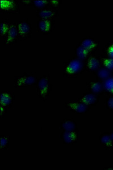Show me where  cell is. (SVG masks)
Wrapping results in <instances>:
<instances>
[{"instance_id": "1", "label": "cell", "mask_w": 113, "mask_h": 170, "mask_svg": "<svg viewBox=\"0 0 113 170\" xmlns=\"http://www.w3.org/2000/svg\"><path fill=\"white\" fill-rule=\"evenodd\" d=\"M81 68V62L79 60H74L71 61L69 65H68L66 71L68 73H75L79 72Z\"/></svg>"}, {"instance_id": "2", "label": "cell", "mask_w": 113, "mask_h": 170, "mask_svg": "<svg viewBox=\"0 0 113 170\" xmlns=\"http://www.w3.org/2000/svg\"><path fill=\"white\" fill-rule=\"evenodd\" d=\"M38 86L40 94L42 96L45 97L49 90V83L47 79L42 78L39 82Z\"/></svg>"}, {"instance_id": "3", "label": "cell", "mask_w": 113, "mask_h": 170, "mask_svg": "<svg viewBox=\"0 0 113 170\" xmlns=\"http://www.w3.org/2000/svg\"><path fill=\"white\" fill-rule=\"evenodd\" d=\"M35 82V78L33 76H28V77H21L16 82V85L18 86H26L30 85H31Z\"/></svg>"}, {"instance_id": "4", "label": "cell", "mask_w": 113, "mask_h": 170, "mask_svg": "<svg viewBox=\"0 0 113 170\" xmlns=\"http://www.w3.org/2000/svg\"><path fill=\"white\" fill-rule=\"evenodd\" d=\"M69 107L74 111L79 113L85 112L87 109V106L84 103H72L69 104Z\"/></svg>"}, {"instance_id": "5", "label": "cell", "mask_w": 113, "mask_h": 170, "mask_svg": "<svg viewBox=\"0 0 113 170\" xmlns=\"http://www.w3.org/2000/svg\"><path fill=\"white\" fill-rule=\"evenodd\" d=\"M64 140L67 143H71L76 140V135L72 131H66L64 133Z\"/></svg>"}, {"instance_id": "6", "label": "cell", "mask_w": 113, "mask_h": 170, "mask_svg": "<svg viewBox=\"0 0 113 170\" xmlns=\"http://www.w3.org/2000/svg\"><path fill=\"white\" fill-rule=\"evenodd\" d=\"M96 96L92 94L85 95L82 98V102L86 105L92 104L96 102Z\"/></svg>"}, {"instance_id": "7", "label": "cell", "mask_w": 113, "mask_h": 170, "mask_svg": "<svg viewBox=\"0 0 113 170\" xmlns=\"http://www.w3.org/2000/svg\"><path fill=\"white\" fill-rule=\"evenodd\" d=\"M96 43L90 39L85 40L82 43V47L87 50H92L96 47Z\"/></svg>"}, {"instance_id": "8", "label": "cell", "mask_w": 113, "mask_h": 170, "mask_svg": "<svg viewBox=\"0 0 113 170\" xmlns=\"http://www.w3.org/2000/svg\"><path fill=\"white\" fill-rule=\"evenodd\" d=\"M17 36V30L16 28L14 27V26H12L10 28H9V34H8V36L7 39V43H9L12 41H13L15 39V38Z\"/></svg>"}, {"instance_id": "9", "label": "cell", "mask_w": 113, "mask_h": 170, "mask_svg": "<svg viewBox=\"0 0 113 170\" xmlns=\"http://www.w3.org/2000/svg\"><path fill=\"white\" fill-rule=\"evenodd\" d=\"M99 66V62L94 57L91 58L88 61V67L91 70H96L98 68Z\"/></svg>"}, {"instance_id": "10", "label": "cell", "mask_w": 113, "mask_h": 170, "mask_svg": "<svg viewBox=\"0 0 113 170\" xmlns=\"http://www.w3.org/2000/svg\"><path fill=\"white\" fill-rule=\"evenodd\" d=\"M39 26L40 28V30L44 32L48 31L51 26L50 22L48 20H43L39 22Z\"/></svg>"}, {"instance_id": "11", "label": "cell", "mask_w": 113, "mask_h": 170, "mask_svg": "<svg viewBox=\"0 0 113 170\" xmlns=\"http://www.w3.org/2000/svg\"><path fill=\"white\" fill-rule=\"evenodd\" d=\"M18 31H19V33L21 35H26L28 33L29 31V26L25 22L20 23L18 27Z\"/></svg>"}, {"instance_id": "12", "label": "cell", "mask_w": 113, "mask_h": 170, "mask_svg": "<svg viewBox=\"0 0 113 170\" xmlns=\"http://www.w3.org/2000/svg\"><path fill=\"white\" fill-rule=\"evenodd\" d=\"M14 2L12 1H6V0H1L0 1V6L1 8L3 9H9L13 7Z\"/></svg>"}, {"instance_id": "13", "label": "cell", "mask_w": 113, "mask_h": 170, "mask_svg": "<svg viewBox=\"0 0 113 170\" xmlns=\"http://www.w3.org/2000/svg\"><path fill=\"white\" fill-rule=\"evenodd\" d=\"M77 54L78 57L80 59H84L87 57V50L82 47V46H81L80 47L78 48L77 50Z\"/></svg>"}, {"instance_id": "14", "label": "cell", "mask_w": 113, "mask_h": 170, "mask_svg": "<svg viewBox=\"0 0 113 170\" xmlns=\"http://www.w3.org/2000/svg\"><path fill=\"white\" fill-rule=\"evenodd\" d=\"M11 98L7 94H2L1 95V103L2 105L7 106L10 103Z\"/></svg>"}, {"instance_id": "15", "label": "cell", "mask_w": 113, "mask_h": 170, "mask_svg": "<svg viewBox=\"0 0 113 170\" xmlns=\"http://www.w3.org/2000/svg\"><path fill=\"white\" fill-rule=\"evenodd\" d=\"M62 127L63 129H65L66 131H72L73 129H74V125L73 122H70V121H67L64 122L62 125Z\"/></svg>"}, {"instance_id": "16", "label": "cell", "mask_w": 113, "mask_h": 170, "mask_svg": "<svg viewBox=\"0 0 113 170\" xmlns=\"http://www.w3.org/2000/svg\"><path fill=\"white\" fill-rule=\"evenodd\" d=\"M105 88L107 91L113 93V78H110L106 81Z\"/></svg>"}, {"instance_id": "17", "label": "cell", "mask_w": 113, "mask_h": 170, "mask_svg": "<svg viewBox=\"0 0 113 170\" xmlns=\"http://www.w3.org/2000/svg\"><path fill=\"white\" fill-rule=\"evenodd\" d=\"M39 15L42 18L47 19L52 17L53 16V13L51 10H43L40 12Z\"/></svg>"}, {"instance_id": "18", "label": "cell", "mask_w": 113, "mask_h": 170, "mask_svg": "<svg viewBox=\"0 0 113 170\" xmlns=\"http://www.w3.org/2000/svg\"><path fill=\"white\" fill-rule=\"evenodd\" d=\"M98 75H99L100 78L104 79V78H106L109 76L110 72L107 69H102L98 72Z\"/></svg>"}, {"instance_id": "19", "label": "cell", "mask_w": 113, "mask_h": 170, "mask_svg": "<svg viewBox=\"0 0 113 170\" xmlns=\"http://www.w3.org/2000/svg\"><path fill=\"white\" fill-rule=\"evenodd\" d=\"M92 89L94 93H99L102 90V85L98 82L94 83L92 85Z\"/></svg>"}, {"instance_id": "20", "label": "cell", "mask_w": 113, "mask_h": 170, "mask_svg": "<svg viewBox=\"0 0 113 170\" xmlns=\"http://www.w3.org/2000/svg\"><path fill=\"white\" fill-rule=\"evenodd\" d=\"M102 142L103 143L105 144L108 146H112V142L111 138L108 136H104L102 138Z\"/></svg>"}, {"instance_id": "21", "label": "cell", "mask_w": 113, "mask_h": 170, "mask_svg": "<svg viewBox=\"0 0 113 170\" xmlns=\"http://www.w3.org/2000/svg\"><path fill=\"white\" fill-rule=\"evenodd\" d=\"M104 62L107 69L110 70L113 69V59H105L104 60Z\"/></svg>"}, {"instance_id": "22", "label": "cell", "mask_w": 113, "mask_h": 170, "mask_svg": "<svg viewBox=\"0 0 113 170\" xmlns=\"http://www.w3.org/2000/svg\"><path fill=\"white\" fill-rule=\"evenodd\" d=\"M35 5L38 7H44L47 4L46 1H43V0H38V1H34Z\"/></svg>"}, {"instance_id": "23", "label": "cell", "mask_w": 113, "mask_h": 170, "mask_svg": "<svg viewBox=\"0 0 113 170\" xmlns=\"http://www.w3.org/2000/svg\"><path fill=\"white\" fill-rule=\"evenodd\" d=\"M8 29H9V28L6 24L2 23L1 24V34H5L7 31Z\"/></svg>"}, {"instance_id": "24", "label": "cell", "mask_w": 113, "mask_h": 170, "mask_svg": "<svg viewBox=\"0 0 113 170\" xmlns=\"http://www.w3.org/2000/svg\"><path fill=\"white\" fill-rule=\"evenodd\" d=\"M8 142V140L7 138L5 137H2L1 138V148H3L4 146H5L7 145V143Z\"/></svg>"}, {"instance_id": "25", "label": "cell", "mask_w": 113, "mask_h": 170, "mask_svg": "<svg viewBox=\"0 0 113 170\" xmlns=\"http://www.w3.org/2000/svg\"><path fill=\"white\" fill-rule=\"evenodd\" d=\"M108 105H109V106L110 108L113 109V98H111L109 100Z\"/></svg>"}, {"instance_id": "26", "label": "cell", "mask_w": 113, "mask_h": 170, "mask_svg": "<svg viewBox=\"0 0 113 170\" xmlns=\"http://www.w3.org/2000/svg\"><path fill=\"white\" fill-rule=\"evenodd\" d=\"M109 54L110 56L111 57H113V45L112 46H111L109 48Z\"/></svg>"}, {"instance_id": "27", "label": "cell", "mask_w": 113, "mask_h": 170, "mask_svg": "<svg viewBox=\"0 0 113 170\" xmlns=\"http://www.w3.org/2000/svg\"><path fill=\"white\" fill-rule=\"evenodd\" d=\"M112 140H113V133L112 135Z\"/></svg>"}]
</instances>
